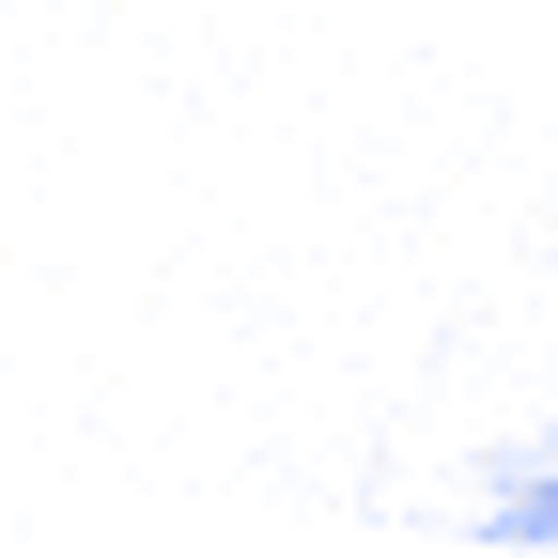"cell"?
<instances>
[{"label": "cell", "instance_id": "6da1fadb", "mask_svg": "<svg viewBox=\"0 0 558 558\" xmlns=\"http://www.w3.org/2000/svg\"><path fill=\"white\" fill-rule=\"evenodd\" d=\"M465 527H481V543H543V558H558V418H527V435L481 465Z\"/></svg>", "mask_w": 558, "mask_h": 558}]
</instances>
